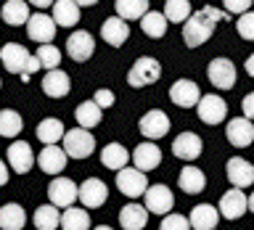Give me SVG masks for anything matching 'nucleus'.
Returning <instances> with one entry per match:
<instances>
[{"mask_svg": "<svg viewBox=\"0 0 254 230\" xmlns=\"http://www.w3.org/2000/svg\"><path fill=\"white\" fill-rule=\"evenodd\" d=\"M230 16L225 11H220V8L214 5H204L193 11L188 16L186 21H183V43L188 48H201L206 40L214 35V27H217L220 21H228Z\"/></svg>", "mask_w": 254, "mask_h": 230, "instance_id": "obj_1", "label": "nucleus"}, {"mask_svg": "<svg viewBox=\"0 0 254 230\" xmlns=\"http://www.w3.org/2000/svg\"><path fill=\"white\" fill-rule=\"evenodd\" d=\"M0 61H3L5 71H11V74H29L32 71L40 69V63L35 56H29V51L19 43H5L3 48H0Z\"/></svg>", "mask_w": 254, "mask_h": 230, "instance_id": "obj_2", "label": "nucleus"}, {"mask_svg": "<svg viewBox=\"0 0 254 230\" xmlns=\"http://www.w3.org/2000/svg\"><path fill=\"white\" fill-rule=\"evenodd\" d=\"M246 212H254V196H246L244 190L238 188H230L220 196V204H217V214L225 220H241Z\"/></svg>", "mask_w": 254, "mask_h": 230, "instance_id": "obj_3", "label": "nucleus"}, {"mask_svg": "<svg viewBox=\"0 0 254 230\" xmlns=\"http://www.w3.org/2000/svg\"><path fill=\"white\" fill-rule=\"evenodd\" d=\"M64 154L69 159H87L95 151V135H90V130H82V127H74V130L64 132Z\"/></svg>", "mask_w": 254, "mask_h": 230, "instance_id": "obj_4", "label": "nucleus"}, {"mask_svg": "<svg viewBox=\"0 0 254 230\" xmlns=\"http://www.w3.org/2000/svg\"><path fill=\"white\" fill-rule=\"evenodd\" d=\"M159 77H162V63L156 58H151V56H140L130 66V71H127V85L130 87H148V85L159 82Z\"/></svg>", "mask_w": 254, "mask_h": 230, "instance_id": "obj_5", "label": "nucleus"}, {"mask_svg": "<svg viewBox=\"0 0 254 230\" xmlns=\"http://www.w3.org/2000/svg\"><path fill=\"white\" fill-rule=\"evenodd\" d=\"M109 198V188L106 182L98 177H87L82 185H77V201H82V209H101Z\"/></svg>", "mask_w": 254, "mask_h": 230, "instance_id": "obj_6", "label": "nucleus"}, {"mask_svg": "<svg viewBox=\"0 0 254 230\" xmlns=\"http://www.w3.org/2000/svg\"><path fill=\"white\" fill-rule=\"evenodd\" d=\"M117 188L127 198H140L148 188V177L143 172H138L135 167H122L117 172Z\"/></svg>", "mask_w": 254, "mask_h": 230, "instance_id": "obj_7", "label": "nucleus"}, {"mask_svg": "<svg viewBox=\"0 0 254 230\" xmlns=\"http://www.w3.org/2000/svg\"><path fill=\"white\" fill-rule=\"evenodd\" d=\"M196 111H198V119H201L204 124H220V122H225V116H228V103L222 95H201L196 103Z\"/></svg>", "mask_w": 254, "mask_h": 230, "instance_id": "obj_8", "label": "nucleus"}, {"mask_svg": "<svg viewBox=\"0 0 254 230\" xmlns=\"http://www.w3.org/2000/svg\"><path fill=\"white\" fill-rule=\"evenodd\" d=\"M138 130H140V135L146 140L154 143V140L164 138V135L170 132V116H167L162 109H151V111H146V114L140 116Z\"/></svg>", "mask_w": 254, "mask_h": 230, "instance_id": "obj_9", "label": "nucleus"}, {"mask_svg": "<svg viewBox=\"0 0 254 230\" xmlns=\"http://www.w3.org/2000/svg\"><path fill=\"white\" fill-rule=\"evenodd\" d=\"M143 198H146V204H143V209L151 212V214H170L172 212V204H175V196L172 190L162 185V182H156V185H148L146 193H143Z\"/></svg>", "mask_w": 254, "mask_h": 230, "instance_id": "obj_10", "label": "nucleus"}, {"mask_svg": "<svg viewBox=\"0 0 254 230\" xmlns=\"http://www.w3.org/2000/svg\"><path fill=\"white\" fill-rule=\"evenodd\" d=\"M48 198L56 209H69L77 201V182L69 177H53L48 185Z\"/></svg>", "mask_w": 254, "mask_h": 230, "instance_id": "obj_11", "label": "nucleus"}, {"mask_svg": "<svg viewBox=\"0 0 254 230\" xmlns=\"http://www.w3.org/2000/svg\"><path fill=\"white\" fill-rule=\"evenodd\" d=\"M5 159H8V167L16 174H27L35 167V151H32L27 140H13L5 151Z\"/></svg>", "mask_w": 254, "mask_h": 230, "instance_id": "obj_12", "label": "nucleus"}, {"mask_svg": "<svg viewBox=\"0 0 254 230\" xmlns=\"http://www.w3.org/2000/svg\"><path fill=\"white\" fill-rule=\"evenodd\" d=\"M56 32H59V29H56L53 19L45 11L29 13V19H27V35H29V40H35V43H40V45H48V43H53Z\"/></svg>", "mask_w": 254, "mask_h": 230, "instance_id": "obj_13", "label": "nucleus"}, {"mask_svg": "<svg viewBox=\"0 0 254 230\" xmlns=\"http://www.w3.org/2000/svg\"><path fill=\"white\" fill-rule=\"evenodd\" d=\"M206 77H209V82L217 87V90H230V87L236 85V66L230 58H214L209 61V66H206Z\"/></svg>", "mask_w": 254, "mask_h": 230, "instance_id": "obj_14", "label": "nucleus"}, {"mask_svg": "<svg viewBox=\"0 0 254 230\" xmlns=\"http://www.w3.org/2000/svg\"><path fill=\"white\" fill-rule=\"evenodd\" d=\"M93 53H95V37L90 35V32H85V29L71 32L69 40H66V56L69 58L82 63V61L90 58Z\"/></svg>", "mask_w": 254, "mask_h": 230, "instance_id": "obj_15", "label": "nucleus"}, {"mask_svg": "<svg viewBox=\"0 0 254 230\" xmlns=\"http://www.w3.org/2000/svg\"><path fill=\"white\" fill-rule=\"evenodd\" d=\"M201 151H204V140L198 138L196 132H190V130H186V132H180L178 138L172 140V154L178 156V159H183V162H196L198 156H201Z\"/></svg>", "mask_w": 254, "mask_h": 230, "instance_id": "obj_16", "label": "nucleus"}, {"mask_svg": "<svg viewBox=\"0 0 254 230\" xmlns=\"http://www.w3.org/2000/svg\"><path fill=\"white\" fill-rule=\"evenodd\" d=\"M132 167L138 172H151V170H156L159 164H162V148L156 146V143H151V140H143L140 146H135L132 151Z\"/></svg>", "mask_w": 254, "mask_h": 230, "instance_id": "obj_17", "label": "nucleus"}, {"mask_svg": "<svg viewBox=\"0 0 254 230\" xmlns=\"http://www.w3.org/2000/svg\"><path fill=\"white\" fill-rule=\"evenodd\" d=\"M198 98H201V90L193 79H178V82L170 85V101L180 109H193Z\"/></svg>", "mask_w": 254, "mask_h": 230, "instance_id": "obj_18", "label": "nucleus"}, {"mask_svg": "<svg viewBox=\"0 0 254 230\" xmlns=\"http://www.w3.org/2000/svg\"><path fill=\"white\" fill-rule=\"evenodd\" d=\"M225 174H228L230 185L238 188V190L249 188L252 182H254V167H252L249 162H246V159H241V156L228 159V164H225Z\"/></svg>", "mask_w": 254, "mask_h": 230, "instance_id": "obj_19", "label": "nucleus"}, {"mask_svg": "<svg viewBox=\"0 0 254 230\" xmlns=\"http://www.w3.org/2000/svg\"><path fill=\"white\" fill-rule=\"evenodd\" d=\"M66 154H64L61 146H43L40 154H35V164L43 170L45 174H61L64 167H66Z\"/></svg>", "mask_w": 254, "mask_h": 230, "instance_id": "obj_20", "label": "nucleus"}, {"mask_svg": "<svg viewBox=\"0 0 254 230\" xmlns=\"http://www.w3.org/2000/svg\"><path fill=\"white\" fill-rule=\"evenodd\" d=\"M225 138H228L230 146H236V148H249L252 140H254V124L244 116L230 119L228 127H225Z\"/></svg>", "mask_w": 254, "mask_h": 230, "instance_id": "obj_21", "label": "nucleus"}, {"mask_svg": "<svg viewBox=\"0 0 254 230\" xmlns=\"http://www.w3.org/2000/svg\"><path fill=\"white\" fill-rule=\"evenodd\" d=\"M220 222V214H217V206L212 204H196L188 214V225L193 230H214Z\"/></svg>", "mask_w": 254, "mask_h": 230, "instance_id": "obj_22", "label": "nucleus"}, {"mask_svg": "<svg viewBox=\"0 0 254 230\" xmlns=\"http://www.w3.org/2000/svg\"><path fill=\"white\" fill-rule=\"evenodd\" d=\"M101 37L106 40L111 48H122L127 43V37H130V27H127V21H122L119 16H109V19L101 24Z\"/></svg>", "mask_w": 254, "mask_h": 230, "instance_id": "obj_23", "label": "nucleus"}, {"mask_svg": "<svg viewBox=\"0 0 254 230\" xmlns=\"http://www.w3.org/2000/svg\"><path fill=\"white\" fill-rule=\"evenodd\" d=\"M71 90V79L66 71L61 69H51L45 71V79H43V93L48 98H64V95H69Z\"/></svg>", "mask_w": 254, "mask_h": 230, "instance_id": "obj_24", "label": "nucleus"}, {"mask_svg": "<svg viewBox=\"0 0 254 230\" xmlns=\"http://www.w3.org/2000/svg\"><path fill=\"white\" fill-rule=\"evenodd\" d=\"M178 185L183 193H188V196H196V193H201V190L206 188V174L198 170V167L193 164H186L180 170V177H178Z\"/></svg>", "mask_w": 254, "mask_h": 230, "instance_id": "obj_25", "label": "nucleus"}, {"mask_svg": "<svg viewBox=\"0 0 254 230\" xmlns=\"http://www.w3.org/2000/svg\"><path fill=\"white\" fill-rule=\"evenodd\" d=\"M53 24L56 27H77L79 24V8H77V3L74 0H53Z\"/></svg>", "mask_w": 254, "mask_h": 230, "instance_id": "obj_26", "label": "nucleus"}, {"mask_svg": "<svg viewBox=\"0 0 254 230\" xmlns=\"http://www.w3.org/2000/svg\"><path fill=\"white\" fill-rule=\"evenodd\" d=\"M119 225L125 230H143L148 225V212L135 201L125 204L122 209H119Z\"/></svg>", "mask_w": 254, "mask_h": 230, "instance_id": "obj_27", "label": "nucleus"}, {"mask_svg": "<svg viewBox=\"0 0 254 230\" xmlns=\"http://www.w3.org/2000/svg\"><path fill=\"white\" fill-rule=\"evenodd\" d=\"M101 164L106 167V170L119 172L122 167L130 164V151H127L122 143H106V146L101 148Z\"/></svg>", "mask_w": 254, "mask_h": 230, "instance_id": "obj_28", "label": "nucleus"}, {"mask_svg": "<svg viewBox=\"0 0 254 230\" xmlns=\"http://www.w3.org/2000/svg\"><path fill=\"white\" fill-rule=\"evenodd\" d=\"M0 16H3V21L11 24V27H24L29 19L27 0H5L3 8H0Z\"/></svg>", "mask_w": 254, "mask_h": 230, "instance_id": "obj_29", "label": "nucleus"}, {"mask_svg": "<svg viewBox=\"0 0 254 230\" xmlns=\"http://www.w3.org/2000/svg\"><path fill=\"white\" fill-rule=\"evenodd\" d=\"M59 228L61 230H90V214L82 206H69V209L61 212Z\"/></svg>", "mask_w": 254, "mask_h": 230, "instance_id": "obj_30", "label": "nucleus"}, {"mask_svg": "<svg viewBox=\"0 0 254 230\" xmlns=\"http://www.w3.org/2000/svg\"><path fill=\"white\" fill-rule=\"evenodd\" d=\"M27 225V212L19 204H3L0 206V230H21Z\"/></svg>", "mask_w": 254, "mask_h": 230, "instance_id": "obj_31", "label": "nucleus"}, {"mask_svg": "<svg viewBox=\"0 0 254 230\" xmlns=\"http://www.w3.org/2000/svg\"><path fill=\"white\" fill-rule=\"evenodd\" d=\"M64 124H61V119H43V122L37 124V130H35V135H37V140L43 143V146H59V140L64 138Z\"/></svg>", "mask_w": 254, "mask_h": 230, "instance_id": "obj_32", "label": "nucleus"}, {"mask_svg": "<svg viewBox=\"0 0 254 230\" xmlns=\"http://www.w3.org/2000/svg\"><path fill=\"white\" fill-rule=\"evenodd\" d=\"M114 8L122 21H140L148 13V0H117Z\"/></svg>", "mask_w": 254, "mask_h": 230, "instance_id": "obj_33", "label": "nucleus"}, {"mask_svg": "<svg viewBox=\"0 0 254 230\" xmlns=\"http://www.w3.org/2000/svg\"><path fill=\"white\" fill-rule=\"evenodd\" d=\"M74 116H77V124L82 127V130H93V127L101 124L103 111L95 106L93 101H82V103H79V106L74 109Z\"/></svg>", "mask_w": 254, "mask_h": 230, "instance_id": "obj_34", "label": "nucleus"}, {"mask_svg": "<svg viewBox=\"0 0 254 230\" xmlns=\"http://www.w3.org/2000/svg\"><path fill=\"white\" fill-rule=\"evenodd\" d=\"M59 220H61V212L56 209L53 204L37 206L35 214H32V222H35L37 230H56V228H59Z\"/></svg>", "mask_w": 254, "mask_h": 230, "instance_id": "obj_35", "label": "nucleus"}, {"mask_svg": "<svg viewBox=\"0 0 254 230\" xmlns=\"http://www.w3.org/2000/svg\"><path fill=\"white\" fill-rule=\"evenodd\" d=\"M140 29H143V35L151 37V40H162L167 35V19L159 11H148L140 19Z\"/></svg>", "mask_w": 254, "mask_h": 230, "instance_id": "obj_36", "label": "nucleus"}, {"mask_svg": "<svg viewBox=\"0 0 254 230\" xmlns=\"http://www.w3.org/2000/svg\"><path fill=\"white\" fill-rule=\"evenodd\" d=\"M193 13V8H190V3L188 0H167L164 3V19H167V24H183L188 19V16Z\"/></svg>", "mask_w": 254, "mask_h": 230, "instance_id": "obj_37", "label": "nucleus"}, {"mask_svg": "<svg viewBox=\"0 0 254 230\" xmlns=\"http://www.w3.org/2000/svg\"><path fill=\"white\" fill-rule=\"evenodd\" d=\"M21 114L19 111H13V109H3L0 111V135L3 138H16V135L21 132Z\"/></svg>", "mask_w": 254, "mask_h": 230, "instance_id": "obj_38", "label": "nucleus"}, {"mask_svg": "<svg viewBox=\"0 0 254 230\" xmlns=\"http://www.w3.org/2000/svg\"><path fill=\"white\" fill-rule=\"evenodd\" d=\"M35 58H37V63H40V69L51 71V69H59V63H61V51H59V48H56L53 43H48V45H40V48H37Z\"/></svg>", "mask_w": 254, "mask_h": 230, "instance_id": "obj_39", "label": "nucleus"}, {"mask_svg": "<svg viewBox=\"0 0 254 230\" xmlns=\"http://www.w3.org/2000/svg\"><path fill=\"white\" fill-rule=\"evenodd\" d=\"M236 29H238V35H241L246 43H252V40H254V13H252V11H246V13L238 16Z\"/></svg>", "mask_w": 254, "mask_h": 230, "instance_id": "obj_40", "label": "nucleus"}, {"mask_svg": "<svg viewBox=\"0 0 254 230\" xmlns=\"http://www.w3.org/2000/svg\"><path fill=\"white\" fill-rule=\"evenodd\" d=\"M159 230H190V225H188V217H186V214L170 212V214H164L162 228H159Z\"/></svg>", "mask_w": 254, "mask_h": 230, "instance_id": "obj_41", "label": "nucleus"}, {"mask_svg": "<svg viewBox=\"0 0 254 230\" xmlns=\"http://www.w3.org/2000/svg\"><path fill=\"white\" fill-rule=\"evenodd\" d=\"M114 90H109V87H101V90H95V95H93V103H95V106H98L101 111L103 109H111V106H114Z\"/></svg>", "mask_w": 254, "mask_h": 230, "instance_id": "obj_42", "label": "nucleus"}, {"mask_svg": "<svg viewBox=\"0 0 254 230\" xmlns=\"http://www.w3.org/2000/svg\"><path fill=\"white\" fill-rule=\"evenodd\" d=\"M222 8H225L228 16L246 13V11H252V0H222Z\"/></svg>", "mask_w": 254, "mask_h": 230, "instance_id": "obj_43", "label": "nucleus"}, {"mask_svg": "<svg viewBox=\"0 0 254 230\" xmlns=\"http://www.w3.org/2000/svg\"><path fill=\"white\" fill-rule=\"evenodd\" d=\"M252 116H254V95L249 93L244 98V119H249V122H252Z\"/></svg>", "mask_w": 254, "mask_h": 230, "instance_id": "obj_44", "label": "nucleus"}, {"mask_svg": "<svg viewBox=\"0 0 254 230\" xmlns=\"http://www.w3.org/2000/svg\"><path fill=\"white\" fill-rule=\"evenodd\" d=\"M8 182V164L3 162V159H0V188H3Z\"/></svg>", "mask_w": 254, "mask_h": 230, "instance_id": "obj_45", "label": "nucleus"}, {"mask_svg": "<svg viewBox=\"0 0 254 230\" xmlns=\"http://www.w3.org/2000/svg\"><path fill=\"white\" fill-rule=\"evenodd\" d=\"M27 5H35V8H51L53 0H27Z\"/></svg>", "mask_w": 254, "mask_h": 230, "instance_id": "obj_46", "label": "nucleus"}, {"mask_svg": "<svg viewBox=\"0 0 254 230\" xmlns=\"http://www.w3.org/2000/svg\"><path fill=\"white\" fill-rule=\"evenodd\" d=\"M77 3V8H90V5H95L98 0H74Z\"/></svg>", "mask_w": 254, "mask_h": 230, "instance_id": "obj_47", "label": "nucleus"}, {"mask_svg": "<svg viewBox=\"0 0 254 230\" xmlns=\"http://www.w3.org/2000/svg\"><path fill=\"white\" fill-rule=\"evenodd\" d=\"M246 74L254 77V58H246Z\"/></svg>", "mask_w": 254, "mask_h": 230, "instance_id": "obj_48", "label": "nucleus"}, {"mask_svg": "<svg viewBox=\"0 0 254 230\" xmlns=\"http://www.w3.org/2000/svg\"><path fill=\"white\" fill-rule=\"evenodd\" d=\"M93 230H111L109 225H98V228H93Z\"/></svg>", "mask_w": 254, "mask_h": 230, "instance_id": "obj_49", "label": "nucleus"}]
</instances>
